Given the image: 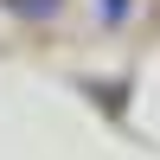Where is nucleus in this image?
Returning <instances> with one entry per match:
<instances>
[{"instance_id": "nucleus-1", "label": "nucleus", "mask_w": 160, "mask_h": 160, "mask_svg": "<svg viewBox=\"0 0 160 160\" xmlns=\"http://www.w3.org/2000/svg\"><path fill=\"white\" fill-rule=\"evenodd\" d=\"M0 7H7V13H19V19H51L64 0H0Z\"/></svg>"}, {"instance_id": "nucleus-2", "label": "nucleus", "mask_w": 160, "mask_h": 160, "mask_svg": "<svg viewBox=\"0 0 160 160\" xmlns=\"http://www.w3.org/2000/svg\"><path fill=\"white\" fill-rule=\"evenodd\" d=\"M96 13H102L109 26H122V19H128V0H96Z\"/></svg>"}]
</instances>
